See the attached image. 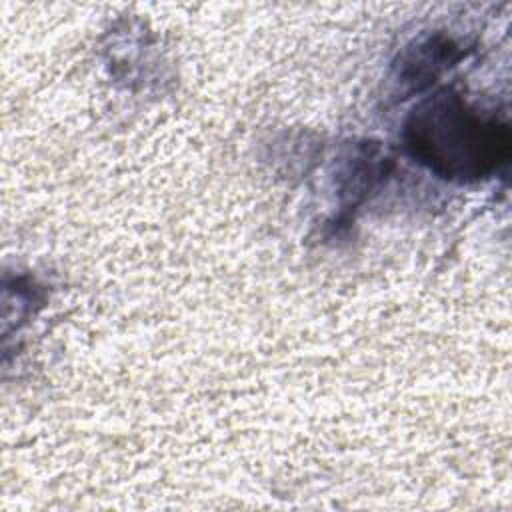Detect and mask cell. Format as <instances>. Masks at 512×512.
Here are the masks:
<instances>
[{
  "label": "cell",
  "mask_w": 512,
  "mask_h": 512,
  "mask_svg": "<svg viewBox=\"0 0 512 512\" xmlns=\"http://www.w3.org/2000/svg\"><path fill=\"white\" fill-rule=\"evenodd\" d=\"M404 140L420 164L458 182L490 176L510 154L508 126L448 90L422 100L412 110Z\"/></svg>",
  "instance_id": "obj_1"
},
{
  "label": "cell",
  "mask_w": 512,
  "mask_h": 512,
  "mask_svg": "<svg viewBox=\"0 0 512 512\" xmlns=\"http://www.w3.org/2000/svg\"><path fill=\"white\" fill-rule=\"evenodd\" d=\"M466 56V50L446 34H428L408 44L392 66V86L398 98H408L434 84L440 74Z\"/></svg>",
  "instance_id": "obj_2"
},
{
  "label": "cell",
  "mask_w": 512,
  "mask_h": 512,
  "mask_svg": "<svg viewBox=\"0 0 512 512\" xmlns=\"http://www.w3.org/2000/svg\"><path fill=\"white\" fill-rule=\"evenodd\" d=\"M384 172V158L372 144H360L352 150V156L344 160L338 172L340 196L346 206H354L366 198V192L376 184Z\"/></svg>",
  "instance_id": "obj_3"
}]
</instances>
